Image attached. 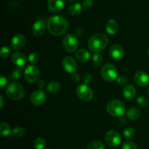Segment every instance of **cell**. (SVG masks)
<instances>
[{"label":"cell","mask_w":149,"mask_h":149,"mask_svg":"<svg viewBox=\"0 0 149 149\" xmlns=\"http://www.w3.org/2000/svg\"><path fill=\"white\" fill-rule=\"evenodd\" d=\"M49 32L55 36H61L67 32L68 22L65 18L60 15H53L47 22Z\"/></svg>","instance_id":"6da1fadb"},{"label":"cell","mask_w":149,"mask_h":149,"mask_svg":"<svg viewBox=\"0 0 149 149\" xmlns=\"http://www.w3.org/2000/svg\"><path fill=\"white\" fill-rule=\"evenodd\" d=\"M109 39L103 34H95L90 37L88 42L89 48L93 53H99L103 51L108 45Z\"/></svg>","instance_id":"7a4b0ae2"},{"label":"cell","mask_w":149,"mask_h":149,"mask_svg":"<svg viewBox=\"0 0 149 149\" xmlns=\"http://www.w3.org/2000/svg\"><path fill=\"white\" fill-rule=\"evenodd\" d=\"M106 110L111 115L114 117H121L125 112V105L122 102L116 99L111 100L106 105Z\"/></svg>","instance_id":"3957f363"},{"label":"cell","mask_w":149,"mask_h":149,"mask_svg":"<svg viewBox=\"0 0 149 149\" xmlns=\"http://www.w3.org/2000/svg\"><path fill=\"white\" fill-rule=\"evenodd\" d=\"M6 93L10 99L14 100H20L24 96V89L19 83L13 82L7 87Z\"/></svg>","instance_id":"277c9868"},{"label":"cell","mask_w":149,"mask_h":149,"mask_svg":"<svg viewBox=\"0 0 149 149\" xmlns=\"http://www.w3.org/2000/svg\"><path fill=\"white\" fill-rule=\"evenodd\" d=\"M101 74L103 79L107 81H114L117 79V70L116 68L111 64H106L101 70Z\"/></svg>","instance_id":"5b68a950"},{"label":"cell","mask_w":149,"mask_h":149,"mask_svg":"<svg viewBox=\"0 0 149 149\" xmlns=\"http://www.w3.org/2000/svg\"><path fill=\"white\" fill-rule=\"evenodd\" d=\"M63 48L67 52L73 53L77 50L78 45V39L76 35L68 34L64 37L63 40Z\"/></svg>","instance_id":"8992f818"},{"label":"cell","mask_w":149,"mask_h":149,"mask_svg":"<svg viewBox=\"0 0 149 149\" xmlns=\"http://www.w3.org/2000/svg\"><path fill=\"white\" fill-rule=\"evenodd\" d=\"M24 76L29 83H33L37 81L40 77V72L37 67L34 65H29L24 71Z\"/></svg>","instance_id":"52a82bcc"},{"label":"cell","mask_w":149,"mask_h":149,"mask_svg":"<svg viewBox=\"0 0 149 149\" xmlns=\"http://www.w3.org/2000/svg\"><path fill=\"white\" fill-rule=\"evenodd\" d=\"M105 140L106 143L111 147H116L122 141V137L118 131L114 130H110L107 131L105 135Z\"/></svg>","instance_id":"ba28073f"},{"label":"cell","mask_w":149,"mask_h":149,"mask_svg":"<svg viewBox=\"0 0 149 149\" xmlns=\"http://www.w3.org/2000/svg\"><path fill=\"white\" fill-rule=\"evenodd\" d=\"M77 93L83 101H90L93 97V92L87 84L80 85L77 89Z\"/></svg>","instance_id":"9c48e42d"},{"label":"cell","mask_w":149,"mask_h":149,"mask_svg":"<svg viewBox=\"0 0 149 149\" xmlns=\"http://www.w3.org/2000/svg\"><path fill=\"white\" fill-rule=\"evenodd\" d=\"M47 99V95L42 89L33 92L31 96V102L34 105H42Z\"/></svg>","instance_id":"30bf717a"},{"label":"cell","mask_w":149,"mask_h":149,"mask_svg":"<svg viewBox=\"0 0 149 149\" xmlns=\"http://www.w3.org/2000/svg\"><path fill=\"white\" fill-rule=\"evenodd\" d=\"M26 43V37L22 34H17L11 41V48L15 51L22 49Z\"/></svg>","instance_id":"8fae6325"},{"label":"cell","mask_w":149,"mask_h":149,"mask_svg":"<svg viewBox=\"0 0 149 149\" xmlns=\"http://www.w3.org/2000/svg\"><path fill=\"white\" fill-rule=\"evenodd\" d=\"M62 66L64 70L69 73H74L77 67L75 60L70 56H66L63 59Z\"/></svg>","instance_id":"7c38bea8"},{"label":"cell","mask_w":149,"mask_h":149,"mask_svg":"<svg viewBox=\"0 0 149 149\" xmlns=\"http://www.w3.org/2000/svg\"><path fill=\"white\" fill-rule=\"evenodd\" d=\"M135 81L137 84L141 87H146L149 84V76L143 71H139L135 73Z\"/></svg>","instance_id":"4fadbf2b"},{"label":"cell","mask_w":149,"mask_h":149,"mask_svg":"<svg viewBox=\"0 0 149 149\" xmlns=\"http://www.w3.org/2000/svg\"><path fill=\"white\" fill-rule=\"evenodd\" d=\"M109 54L111 57L114 60H121L123 58L125 52H124L123 48L121 45H113L110 48Z\"/></svg>","instance_id":"5bb4252c"},{"label":"cell","mask_w":149,"mask_h":149,"mask_svg":"<svg viewBox=\"0 0 149 149\" xmlns=\"http://www.w3.org/2000/svg\"><path fill=\"white\" fill-rule=\"evenodd\" d=\"M64 0H48L47 7L52 13H58L64 8Z\"/></svg>","instance_id":"9a60e30c"},{"label":"cell","mask_w":149,"mask_h":149,"mask_svg":"<svg viewBox=\"0 0 149 149\" xmlns=\"http://www.w3.org/2000/svg\"><path fill=\"white\" fill-rule=\"evenodd\" d=\"M45 30H46V24H45V21L42 20H39L34 23L33 28H32V32L35 36H42L44 33H45Z\"/></svg>","instance_id":"2e32d148"},{"label":"cell","mask_w":149,"mask_h":149,"mask_svg":"<svg viewBox=\"0 0 149 149\" xmlns=\"http://www.w3.org/2000/svg\"><path fill=\"white\" fill-rule=\"evenodd\" d=\"M12 61L17 67H22L26 64L28 58L25 54L22 53H15L12 56Z\"/></svg>","instance_id":"e0dca14e"},{"label":"cell","mask_w":149,"mask_h":149,"mask_svg":"<svg viewBox=\"0 0 149 149\" xmlns=\"http://www.w3.org/2000/svg\"><path fill=\"white\" fill-rule=\"evenodd\" d=\"M123 95L126 99H132L136 95V89L132 85H127L123 89Z\"/></svg>","instance_id":"ac0fdd59"},{"label":"cell","mask_w":149,"mask_h":149,"mask_svg":"<svg viewBox=\"0 0 149 149\" xmlns=\"http://www.w3.org/2000/svg\"><path fill=\"white\" fill-rule=\"evenodd\" d=\"M76 57L77 59L82 62H86L90 58V53L86 49H80L76 53Z\"/></svg>","instance_id":"d6986e66"},{"label":"cell","mask_w":149,"mask_h":149,"mask_svg":"<svg viewBox=\"0 0 149 149\" xmlns=\"http://www.w3.org/2000/svg\"><path fill=\"white\" fill-rule=\"evenodd\" d=\"M106 31L109 34L113 35L117 32L118 29V24L116 22V20H113V19H110L109 21L107 22L106 26Z\"/></svg>","instance_id":"ffe728a7"},{"label":"cell","mask_w":149,"mask_h":149,"mask_svg":"<svg viewBox=\"0 0 149 149\" xmlns=\"http://www.w3.org/2000/svg\"><path fill=\"white\" fill-rule=\"evenodd\" d=\"M82 7L79 3H74L71 4L68 7V13L72 16H77L81 13Z\"/></svg>","instance_id":"44dd1931"},{"label":"cell","mask_w":149,"mask_h":149,"mask_svg":"<svg viewBox=\"0 0 149 149\" xmlns=\"http://www.w3.org/2000/svg\"><path fill=\"white\" fill-rule=\"evenodd\" d=\"M141 111L136 108H131L127 112V115L131 120H137L138 118H139L141 117Z\"/></svg>","instance_id":"7402d4cb"},{"label":"cell","mask_w":149,"mask_h":149,"mask_svg":"<svg viewBox=\"0 0 149 149\" xmlns=\"http://www.w3.org/2000/svg\"><path fill=\"white\" fill-rule=\"evenodd\" d=\"M60 88H61L60 83H58V82L53 80V81H51L50 83L47 85V91L49 93H54L58 92V91L60 90Z\"/></svg>","instance_id":"603a6c76"},{"label":"cell","mask_w":149,"mask_h":149,"mask_svg":"<svg viewBox=\"0 0 149 149\" xmlns=\"http://www.w3.org/2000/svg\"><path fill=\"white\" fill-rule=\"evenodd\" d=\"M0 131H1V134L3 136H4V137H7V136H9L12 133L10 126L7 123L4 122L1 123L0 124Z\"/></svg>","instance_id":"cb8c5ba5"},{"label":"cell","mask_w":149,"mask_h":149,"mask_svg":"<svg viewBox=\"0 0 149 149\" xmlns=\"http://www.w3.org/2000/svg\"><path fill=\"white\" fill-rule=\"evenodd\" d=\"M46 145V142L42 137H38L34 140L33 146L35 149H44Z\"/></svg>","instance_id":"d4e9b609"},{"label":"cell","mask_w":149,"mask_h":149,"mask_svg":"<svg viewBox=\"0 0 149 149\" xmlns=\"http://www.w3.org/2000/svg\"><path fill=\"white\" fill-rule=\"evenodd\" d=\"M87 149H106L105 146L103 143L98 140H95L92 143H90V145L87 147Z\"/></svg>","instance_id":"484cf974"},{"label":"cell","mask_w":149,"mask_h":149,"mask_svg":"<svg viewBox=\"0 0 149 149\" xmlns=\"http://www.w3.org/2000/svg\"><path fill=\"white\" fill-rule=\"evenodd\" d=\"M103 58L101 55L98 53H95L93 57V64L95 67H100L103 64Z\"/></svg>","instance_id":"4316f807"},{"label":"cell","mask_w":149,"mask_h":149,"mask_svg":"<svg viewBox=\"0 0 149 149\" xmlns=\"http://www.w3.org/2000/svg\"><path fill=\"white\" fill-rule=\"evenodd\" d=\"M22 71L21 69L20 68H15L14 70L12 72L11 76H10V78L13 79V80H17V79H20L22 76Z\"/></svg>","instance_id":"83f0119b"},{"label":"cell","mask_w":149,"mask_h":149,"mask_svg":"<svg viewBox=\"0 0 149 149\" xmlns=\"http://www.w3.org/2000/svg\"><path fill=\"white\" fill-rule=\"evenodd\" d=\"M28 60L31 64H35L39 61V56L36 53H31L28 57Z\"/></svg>","instance_id":"f1b7e54d"},{"label":"cell","mask_w":149,"mask_h":149,"mask_svg":"<svg viewBox=\"0 0 149 149\" xmlns=\"http://www.w3.org/2000/svg\"><path fill=\"white\" fill-rule=\"evenodd\" d=\"M135 134V129L132 128V127H128L124 131V137L125 138H132Z\"/></svg>","instance_id":"f546056e"},{"label":"cell","mask_w":149,"mask_h":149,"mask_svg":"<svg viewBox=\"0 0 149 149\" xmlns=\"http://www.w3.org/2000/svg\"><path fill=\"white\" fill-rule=\"evenodd\" d=\"M13 134L15 137H21L24 135L25 130L22 127H17L13 129Z\"/></svg>","instance_id":"4dcf8cb0"},{"label":"cell","mask_w":149,"mask_h":149,"mask_svg":"<svg viewBox=\"0 0 149 149\" xmlns=\"http://www.w3.org/2000/svg\"><path fill=\"white\" fill-rule=\"evenodd\" d=\"M122 149H138L136 145L131 141H127L122 144Z\"/></svg>","instance_id":"1f68e13d"},{"label":"cell","mask_w":149,"mask_h":149,"mask_svg":"<svg viewBox=\"0 0 149 149\" xmlns=\"http://www.w3.org/2000/svg\"><path fill=\"white\" fill-rule=\"evenodd\" d=\"M137 103L141 107H146L148 105V101L145 96H140L137 99Z\"/></svg>","instance_id":"d6a6232c"},{"label":"cell","mask_w":149,"mask_h":149,"mask_svg":"<svg viewBox=\"0 0 149 149\" xmlns=\"http://www.w3.org/2000/svg\"><path fill=\"white\" fill-rule=\"evenodd\" d=\"M10 54V49L7 47H3L0 51V55L2 58H7Z\"/></svg>","instance_id":"836d02e7"},{"label":"cell","mask_w":149,"mask_h":149,"mask_svg":"<svg viewBox=\"0 0 149 149\" xmlns=\"http://www.w3.org/2000/svg\"><path fill=\"white\" fill-rule=\"evenodd\" d=\"M116 81H117V83H119V85H125V83H127V79L126 76L121 75L117 77Z\"/></svg>","instance_id":"e575fe53"},{"label":"cell","mask_w":149,"mask_h":149,"mask_svg":"<svg viewBox=\"0 0 149 149\" xmlns=\"http://www.w3.org/2000/svg\"><path fill=\"white\" fill-rule=\"evenodd\" d=\"M93 6V0H84L83 1V7L86 9L91 8Z\"/></svg>","instance_id":"d590c367"},{"label":"cell","mask_w":149,"mask_h":149,"mask_svg":"<svg viewBox=\"0 0 149 149\" xmlns=\"http://www.w3.org/2000/svg\"><path fill=\"white\" fill-rule=\"evenodd\" d=\"M84 83H85V84L87 85L90 83L92 82V76L90 75V74H85V76H84Z\"/></svg>","instance_id":"8d00e7d4"},{"label":"cell","mask_w":149,"mask_h":149,"mask_svg":"<svg viewBox=\"0 0 149 149\" xmlns=\"http://www.w3.org/2000/svg\"><path fill=\"white\" fill-rule=\"evenodd\" d=\"M71 79H72L74 82H78L79 80L80 77L78 73L74 72L72 74H71Z\"/></svg>","instance_id":"74e56055"},{"label":"cell","mask_w":149,"mask_h":149,"mask_svg":"<svg viewBox=\"0 0 149 149\" xmlns=\"http://www.w3.org/2000/svg\"><path fill=\"white\" fill-rule=\"evenodd\" d=\"M0 83H1V89H2V88H4V86L7 84V79H6V77H1Z\"/></svg>","instance_id":"f35d334b"},{"label":"cell","mask_w":149,"mask_h":149,"mask_svg":"<svg viewBox=\"0 0 149 149\" xmlns=\"http://www.w3.org/2000/svg\"><path fill=\"white\" fill-rule=\"evenodd\" d=\"M38 86H39V88L40 89H43L44 87H45V80H39V82H38Z\"/></svg>","instance_id":"ab89813d"},{"label":"cell","mask_w":149,"mask_h":149,"mask_svg":"<svg viewBox=\"0 0 149 149\" xmlns=\"http://www.w3.org/2000/svg\"><path fill=\"white\" fill-rule=\"evenodd\" d=\"M0 99H1V108H2V106H3V103H4V102H3V98H2V96H0Z\"/></svg>","instance_id":"60d3db41"},{"label":"cell","mask_w":149,"mask_h":149,"mask_svg":"<svg viewBox=\"0 0 149 149\" xmlns=\"http://www.w3.org/2000/svg\"><path fill=\"white\" fill-rule=\"evenodd\" d=\"M68 1H78V0H68Z\"/></svg>","instance_id":"b9f144b4"},{"label":"cell","mask_w":149,"mask_h":149,"mask_svg":"<svg viewBox=\"0 0 149 149\" xmlns=\"http://www.w3.org/2000/svg\"><path fill=\"white\" fill-rule=\"evenodd\" d=\"M148 96H149V88H148Z\"/></svg>","instance_id":"7bdbcfd3"},{"label":"cell","mask_w":149,"mask_h":149,"mask_svg":"<svg viewBox=\"0 0 149 149\" xmlns=\"http://www.w3.org/2000/svg\"><path fill=\"white\" fill-rule=\"evenodd\" d=\"M148 56H149V48H148Z\"/></svg>","instance_id":"ee69618b"}]
</instances>
